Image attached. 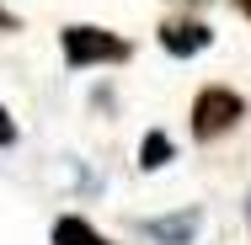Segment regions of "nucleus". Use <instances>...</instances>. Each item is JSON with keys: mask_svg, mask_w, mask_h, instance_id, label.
<instances>
[{"mask_svg": "<svg viewBox=\"0 0 251 245\" xmlns=\"http://www.w3.org/2000/svg\"><path fill=\"white\" fill-rule=\"evenodd\" d=\"M230 5H235V11H241V16L251 22V0H230Z\"/></svg>", "mask_w": 251, "mask_h": 245, "instance_id": "1a4fd4ad", "label": "nucleus"}, {"mask_svg": "<svg viewBox=\"0 0 251 245\" xmlns=\"http://www.w3.org/2000/svg\"><path fill=\"white\" fill-rule=\"evenodd\" d=\"M176 160V139L166 134V128H145V139H139V155H134V165L145 171V176H155V171H166Z\"/></svg>", "mask_w": 251, "mask_h": 245, "instance_id": "423d86ee", "label": "nucleus"}, {"mask_svg": "<svg viewBox=\"0 0 251 245\" xmlns=\"http://www.w3.org/2000/svg\"><path fill=\"white\" fill-rule=\"evenodd\" d=\"M0 32H22V16H16V11H5V5H0Z\"/></svg>", "mask_w": 251, "mask_h": 245, "instance_id": "6e6552de", "label": "nucleus"}, {"mask_svg": "<svg viewBox=\"0 0 251 245\" xmlns=\"http://www.w3.org/2000/svg\"><path fill=\"white\" fill-rule=\"evenodd\" d=\"M59 53H64V69H107V64H128L134 43L101 22H64L59 27Z\"/></svg>", "mask_w": 251, "mask_h": 245, "instance_id": "f257e3e1", "label": "nucleus"}, {"mask_svg": "<svg viewBox=\"0 0 251 245\" xmlns=\"http://www.w3.org/2000/svg\"><path fill=\"white\" fill-rule=\"evenodd\" d=\"M203 229V208H182V213H155V219H139V235L155 245H198Z\"/></svg>", "mask_w": 251, "mask_h": 245, "instance_id": "20e7f679", "label": "nucleus"}, {"mask_svg": "<svg viewBox=\"0 0 251 245\" xmlns=\"http://www.w3.org/2000/svg\"><path fill=\"white\" fill-rule=\"evenodd\" d=\"M246 123V96L235 91V86H203L193 107H187V134H193V144H219V139H230L235 128Z\"/></svg>", "mask_w": 251, "mask_h": 245, "instance_id": "f03ea898", "label": "nucleus"}, {"mask_svg": "<svg viewBox=\"0 0 251 245\" xmlns=\"http://www.w3.org/2000/svg\"><path fill=\"white\" fill-rule=\"evenodd\" d=\"M246 229H251V197H246Z\"/></svg>", "mask_w": 251, "mask_h": 245, "instance_id": "9d476101", "label": "nucleus"}, {"mask_svg": "<svg viewBox=\"0 0 251 245\" xmlns=\"http://www.w3.org/2000/svg\"><path fill=\"white\" fill-rule=\"evenodd\" d=\"M49 245H112V240L101 235L86 213H59L53 229H49Z\"/></svg>", "mask_w": 251, "mask_h": 245, "instance_id": "39448f33", "label": "nucleus"}, {"mask_svg": "<svg viewBox=\"0 0 251 245\" xmlns=\"http://www.w3.org/2000/svg\"><path fill=\"white\" fill-rule=\"evenodd\" d=\"M16 139H22V128H16V117H11V107L0 101V149H11Z\"/></svg>", "mask_w": 251, "mask_h": 245, "instance_id": "0eeeda50", "label": "nucleus"}, {"mask_svg": "<svg viewBox=\"0 0 251 245\" xmlns=\"http://www.w3.org/2000/svg\"><path fill=\"white\" fill-rule=\"evenodd\" d=\"M182 5H203V0H182Z\"/></svg>", "mask_w": 251, "mask_h": 245, "instance_id": "9b49d317", "label": "nucleus"}, {"mask_svg": "<svg viewBox=\"0 0 251 245\" xmlns=\"http://www.w3.org/2000/svg\"><path fill=\"white\" fill-rule=\"evenodd\" d=\"M155 43L171 53V59H198L203 48H214V27L203 22V16H166L160 27H155Z\"/></svg>", "mask_w": 251, "mask_h": 245, "instance_id": "7ed1b4c3", "label": "nucleus"}]
</instances>
